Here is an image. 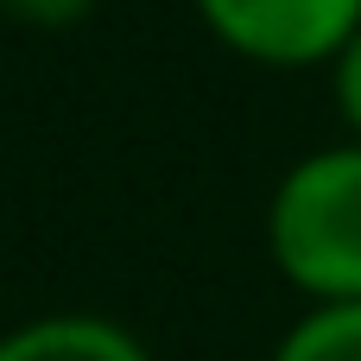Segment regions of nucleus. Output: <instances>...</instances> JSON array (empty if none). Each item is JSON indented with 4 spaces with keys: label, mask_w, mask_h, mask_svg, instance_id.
<instances>
[{
    "label": "nucleus",
    "mask_w": 361,
    "mask_h": 361,
    "mask_svg": "<svg viewBox=\"0 0 361 361\" xmlns=\"http://www.w3.org/2000/svg\"><path fill=\"white\" fill-rule=\"evenodd\" d=\"M267 254L311 305L361 298V146L336 140L305 152L267 203Z\"/></svg>",
    "instance_id": "1"
},
{
    "label": "nucleus",
    "mask_w": 361,
    "mask_h": 361,
    "mask_svg": "<svg viewBox=\"0 0 361 361\" xmlns=\"http://www.w3.org/2000/svg\"><path fill=\"white\" fill-rule=\"evenodd\" d=\"M190 6L222 51L260 70L330 63L361 32V0H190Z\"/></svg>",
    "instance_id": "2"
},
{
    "label": "nucleus",
    "mask_w": 361,
    "mask_h": 361,
    "mask_svg": "<svg viewBox=\"0 0 361 361\" xmlns=\"http://www.w3.org/2000/svg\"><path fill=\"white\" fill-rule=\"evenodd\" d=\"M0 361H152V349L95 311H51V317H25L0 336Z\"/></svg>",
    "instance_id": "3"
},
{
    "label": "nucleus",
    "mask_w": 361,
    "mask_h": 361,
    "mask_svg": "<svg viewBox=\"0 0 361 361\" xmlns=\"http://www.w3.org/2000/svg\"><path fill=\"white\" fill-rule=\"evenodd\" d=\"M273 361H361V298L355 305H311L279 336Z\"/></svg>",
    "instance_id": "4"
},
{
    "label": "nucleus",
    "mask_w": 361,
    "mask_h": 361,
    "mask_svg": "<svg viewBox=\"0 0 361 361\" xmlns=\"http://www.w3.org/2000/svg\"><path fill=\"white\" fill-rule=\"evenodd\" d=\"M330 70V102H336V121H343V140L361 146V32L324 63Z\"/></svg>",
    "instance_id": "5"
},
{
    "label": "nucleus",
    "mask_w": 361,
    "mask_h": 361,
    "mask_svg": "<svg viewBox=\"0 0 361 361\" xmlns=\"http://www.w3.org/2000/svg\"><path fill=\"white\" fill-rule=\"evenodd\" d=\"M102 0H0V13L13 25H32V32H70L95 13Z\"/></svg>",
    "instance_id": "6"
}]
</instances>
